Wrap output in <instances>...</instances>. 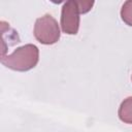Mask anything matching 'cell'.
Here are the masks:
<instances>
[{"label":"cell","instance_id":"obj_1","mask_svg":"<svg viewBox=\"0 0 132 132\" xmlns=\"http://www.w3.org/2000/svg\"><path fill=\"white\" fill-rule=\"evenodd\" d=\"M38 60V47L30 43L18 47L10 55L1 57V63L5 67L15 71H28L36 66Z\"/></svg>","mask_w":132,"mask_h":132},{"label":"cell","instance_id":"obj_2","mask_svg":"<svg viewBox=\"0 0 132 132\" xmlns=\"http://www.w3.org/2000/svg\"><path fill=\"white\" fill-rule=\"evenodd\" d=\"M34 36L42 44L56 43L60 38L58 22L51 14L38 18L34 25Z\"/></svg>","mask_w":132,"mask_h":132},{"label":"cell","instance_id":"obj_3","mask_svg":"<svg viewBox=\"0 0 132 132\" xmlns=\"http://www.w3.org/2000/svg\"><path fill=\"white\" fill-rule=\"evenodd\" d=\"M79 8L77 2L70 0L64 3L61 13L62 31L69 35H75L79 28Z\"/></svg>","mask_w":132,"mask_h":132},{"label":"cell","instance_id":"obj_4","mask_svg":"<svg viewBox=\"0 0 132 132\" xmlns=\"http://www.w3.org/2000/svg\"><path fill=\"white\" fill-rule=\"evenodd\" d=\"M118 116L122 122L126 124H132V96L126 98L121 103Z\"/></svg>","mask_w":132,"mask_h":132},{"label":"cell","instance_id":"obj_5","mask_svg":"<svg viewBox=\"0 0 132 132\" xmlns=\"http://www.w3.org/2000/svg\"><path fill=\"white\" fill-rule=\"evenodd\" d=\"M121 18L124 23L132 27V0L126 1L121 9Z\"/></svg>","mask_w":132,"mask_h":132},{"label":"cell","instance_id":"obj_6","mask_svg":"<svg viewBox=\"0 0 132 132\" xmlns=\"http://www.w3.org/2000/svg\"><path fill=\"white\" fill-rule=\"evenodd\" d=\"M80 13H86L91 10L92 6L94 5V1H76Z\"/></svg>","mask_w":132,"mask_h":132},{"label":"cell","instance_id":"obj_7","mask_svg":"<svg viewBox=\"0 0 132 132\" xmlns=\"http://www.w3.org/2000/svg\"><path fill=\"white\" fill-rule=\"evenodd\" d=\"M131 80H132V76H131Z\"/></svg>","mask_w":132,"mask_h":132}]
</instances>
